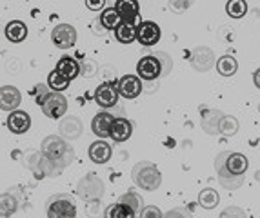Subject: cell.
I'll list each match as a JSON object with an SVG mask.
<instances>
[{
  "mask_svg": "<svg viewBox=\"0 0 260 218\" xmlns=\"http://www.w3.org/2000/svg\"><path fill=\"white\" fill-rule=\"evenodd\" d=\"M40 151H42L44 155H48L51 160H55L62 169L71 166L75 160L73 146H70V142L66 138H62L60 135L46 136V138L42 140V144H40Z\"/></svg>",
  "mask_w": 260,
  "mask_h": 218,
  "instance_id": "obj_1",
  "label": "cell"
},
{
  "mask_svg": "<svg viewBox=\"0 0 260 218\" xmlns=\"http://www.w3.org/2000/svg\"><path fill=\"white\" fill-rule=\"evenodd\" d=\"M131 180L137 188L144 189V191H156L162 184V174L153 162L142 160L135 164L131 169Z\"/></svg>",
  "mask_w": 260,
  "mask_h": 218,
  "instance_id": "obj_2",
  "label": "cell"
},
{
  "mask_svg": "<svg viewBox=\"0 0 260 218\" xmlns=\"http://www.w3.org/2000/svg\"><path fill=\"white\" fill-rule=\"evenodd\" d=\"M24 166L35 174V178H55L62 173V167L56 164L55 160L44 155L42 151H33L29 155H26L24 158Z\"/></svg>",
  "mask_w": 260,
  "mask_h": 218,
  "instance_id": "obj_3",
  "label": "cell"
},
{
  "mask_svg": "<svg viewBox=\"0 0 260 218\" xmlns=\"http://www.w3.org/2000/svg\"><path fill=\"white\" fill-rule=\"evenodd\" d=\"M106 193L104 182L96 173H87L77 184V195L84 202H100Z\"/></svg>",
  "mask_w": 260,
  "mask_h": 218,
  "instance_id": "obj_4",
  "label": "cell"
},
{
  "mask_svg": "<svg viewBox=\"0 0 260 218\" xmlns=\"http://www.w3.org/2000/svg\"><path fill=\"white\" fill-rule=\"evenodd\" d=\"M48 218H77V204L71 195H53L46 205Z\"/></svg>",
  "mask_w": 260,
  "mask_h": 218,
  "instance_id": "obj_5",
  "label": "cell"
},
{
  "mask_svg": "<svg viewBox=\"0 0 260 218\" xmlns=\"http://www.w3.org/2000/svg\"><path fill=\"white\" fill-rule=\"evenodd\" d=\"M189 64L199 73H208L213 65L217 64L215 51L211 48H208V46H197L189 55Z\"/></svg>",
  "mask_w": 260,
  "mask_h": 218,
  "instance_id": "obj_6",
  "label": "cell"
},
{
  "mask_svg": "<svg viewBox=\"0 0 260 218\" xmlns=\"http://www.w3.org/2000/svg\"><path fill=\"white\" fill-rule=\"evenodd\" d=\"M44 111V115L48 118H53V120H58V118H64L66 111H68V100L64 98L62 93H49L46 96L44 104L40 105Z\"/></svg>",
  "mask_w": 260,
  "mask_h": 218,
  "instance_id": "obj_7",
  "label": "cell"
},
{
  "mask_svg": "<svg viewBox=\"0 0 260 218\" xmlns=\"http://www.w3.org/2000/svg\"><path fill=\"white\" fill-rule=\"evenodd\" d=\"M118 89L117 82H102L95 91V102L102 109H111L118 102Z\"/></svg>",
  "mask_w": 260,
  "mask_h": 218,
  "instance_id": "obj_8",
  "label": "cell"
},
{
  "mask_svg": "<svg viewBox=\"0 0 260 218\" xmlns=\"http://www.w3.org/2000/svg\"><path fill=\"white\" fill-rule=\"evenodd\" d=\"M51 40L58 49H70L77 42V29L71 24H58L51 31Z\"/></svg>",
  "mask_w": 260,
  "mask_h": 218,
  "instance_id": "obj_9",
  "label": "cell"
},
{
  "mask_svg": "<svg viewBox=\"0 0 260 218\" xmlns=\"http://www.w3.org/2000/svg\"><path fill=\"white\" fill-rule=\"evenodd\" d=\"M160 37H162V31L158 27V24L155 22H140L139 26H137V40L139 44L142 46H155V44L160 42Z\"/></svg>",
  "mask_w": 260,
  "mask_h": 218,
  "instance_id": "obj_10",
  "label": "cell"
},
{
  "mask_svg": "<svg viewBox=\"0 0 260 218\" xmlns=\"http://www.w3.org/2000/svg\"><path fill=\"white\" fill-rule=\"evenodd\" d=\"M137 73H139V79L142 80H155L158 77H162V67L160 62L155 55H146L139 60L137 64Z\"/></svg>",
  "mask_w": 260,
  "mask_h": 218,
  "instance_id": "obj_11",
  "label": "cell"
},
{
  "mask_svg": "<svg viewBox=\"0 0 260 218\" xmlns=\"http://www.w3.org/2000/svg\"><path fill=\"white\" fill-rule=\"evenodd\" d=\"M117 89H118V95L131 100V98H137L142 93V82H140V79L137 75H124V77L118 79Z\"/></svg>",
  "mask_w": 260,
  "mask_h": 218,
  "instance_id": "obj_12",
  "label": "cell"
},
{
  "mask_svg": "<svg viewBox=\"0 0 260 218\" xmlns=\"http://www.w3.org/2000/svg\"><path fill=\"white\" fill-rule=\"evenodd\" d=\"M84 124L78 117H64L58 122V135L66 140H78L82 136Z\"/></svg>",
  "mask_w": 260,
  "mask_h": 218,
  "instance_id": "obj_13",
  "label": "cell"
},
{
  "mask_svg": "<svg viewBox=\"0 0 260 218\" xmlns=\"http://www.w3.org/2000/svg\"><path fill=\"white\" fill-rule=\"evenodd\" d=\"M22 104V93L15 86H4L0 87V109L2 111H17L18 105Z\"/></svg>",
  "mask_w": 260,
  "mask_h": 218,
  "instance_id": "obj_14",
  "label": "cell"
},
{
  "mask_svg": "<svg viewBox=\"0 0 260 218\" xmlns=\"http://www.w3.org/2000/svg\"><path fill=\"white\" fill-rule=\"evenodd\" d=\"M8 127L13 135H24L31 127V117L26 111H22V109L11 111L8 117Z\"/></svg>",
  "mask_w": 260,
  "mask_h": 218,
  "instance_id": "obj_15",
  "label": "cell"
},
{
  "mask_svg": "<svg viewBox=\"0 0 260 218\" xmlns=\"http://www.w3.org/2000/svg\"><path fill=\"white\" fill-rule=\"evenodd\" d=\"M115 115L108 113V111H100L93 117V122H91V131L99 136L100 140H104L109 136V129H111V124L115 120Z\"/></svg>",
  "mask_w": 260,
  "mask_h": 218,
  "instance_id": "obj_16",
  "label": "cell"
},
{
  "mask_svg": "<svg viewBox=\"0 0 260 218\" xmlns=\"http://www.w3.org/2000/svg\"><path fill=\"white\" fill-rule=\"evenodd\" d=\"M133 135V126L127 118L124 117H117L113 120L111 129H109V136H111L115 142H126L127 138H131Z\"/></svg>",
  "mask_w": 260,
  "mask_h": 218,
  "instance_id": "obj_17",
  "label": "cell"
},
{
  "mask_svg": "<svg viewBox=\"0 0 260 218\" xmlns=\"http://www.w3.org/2000/svg\"><path fill=\"white\" fill-rule=\"evenodd\" d=\"M115 9L120 15L122 22H127V24H135L137 26V22L140 18L139 2H135V0H118L117 4H115Z\"/></svg>",
  "mask_w": 260,
  "mask_h": 218,
  "instance_id": "obj_18",
  "label": "cell"
},
{
  "mask_svg": "<svg viewBox=\"0 0 260 218\" xmlns=\"http://www.w3.org/2000/svg\"><path fill=\"white\" fill-rule=\"evenodd\" d=\"M247 167H249V160H247L246 155L230 151V155L225 158V169H228V173L233 174V176H244Z\"/></svg>",
  "mask_w": 260,
  "mask_h": 218,
  "instance_id": "obj_19",
  "label": "cell"
},
{
  "mask_svg": "<svg viewBox=\"0 0 260 218\" xmlns=\"http://www.w3.org/2000/svg\"><path fill=\"white\" fill-rule=\"evenodd\" d=\"M222 117H224V113L218 111V109H206V111H202V118H200L202 131L208 133V135H218V126H220Z\"/></svg>",
  "mask_w": 260,
  "mask_h": 218,
  "instance_id": "obj_20",
  "label": "cell"
},
{
  "mask_svg": "<svg viewBox=\"0 0 260 218\" xmlns=\"http://www.w3.org/2000/svg\"><path fill=\"white\" fill-rule=\"evenodd\" d=\"M55 71L60 73L64 79H68L71 82V80L77 79L78 75H80V62L73 57H62L60 60L56 62Z\"/></svg>",
  "mask_w": 260,
  "mask_h": 218,
  "instance_id": "obj_21",
  "label": "cell"
},
{
  "mask_svg": "<svg viewBox=\"0 0 260 218\" xmlns=\"http://www.w3.org/2000/svg\"><path fill=\"white\" fill-rule=\"evenodd\" d=\"M87 155H89V158H91L95 164H106V162H109V158H111L113 151H111V146H109L108 142H104V140H96V142H93V144L89 146Z\"/></svg>",
  "mask_w": 260,
  "mask_h": 218,
  "instance_id": "obj_22",
  "label": "cell"
},
{
  "mask_svg": "<svg viewBox=\"0 0 260 218\" xmlns=\"http://www.w3.org/2000/svg\"><path fill=\"white\" fill-rule=\"evenodd\" d=\"M22 202L11 191H6L0 195V218H11L18 209Z\"/></svg>",
  "mask_w": 260,
  "mask_h": 218,
  "instance_id": "obj_23",
  "label": "cell"
},
{
  "mask_svg": "<svg viewBox=\"0 0 260 218\" xmlns=\"http://www.w3.org/2000/svg\"><path fill=\"white\" fill-rule=\"evenodd\" d=\"M4 33H6V39H8L9 42L18 44V42H22V40H26L27 26L20 20H11L8 26H6Z\"/></svg>",
  "mask_w": 260,
  "mask_h": 218,
  "instance_id": "obj_24",
  "label": "cell"
},
{
  "mask_svg": "<svg viewBox=\"0 0 260 218\" xmlns=\"http://www.w3.org/2000/svg\"><path fill=\"white\" fill-rule=\"evenodd\" d=\"M115 39L120 44H133L137 40V26L135 24H127V22H122L120 26L115 29Z\"/></svg>",
  "mask_w": 260,
  "mask_h": 218,
  "instance_id": "obj_25",
  "label": "cell"
},
{
  "mask_svg": "<svg viewBox=\"0 0 260 218\" xmlns=\"http://www.w3.org/2000/svg\"><path fill=\"white\" fill-rule=\"evenodd\" d=\"M99 22H100V26L104 27V29H113V31H115L122 24V18H120V15H118L117 9L108 8V9H104V11H102Z\"/></svg>",
  "mask_w": 260,
  "mask_h": 218,
  "instance_id": "obj_26",
  "label": "cell"
},
{
  "mask_svg": "<svg viewBox=\"0 0 260 218\" xmlns=\"http://www.w3.org/2000/svg\"><path fill=\"white\" fill-rule=\"evenodd\" d=\"M215 65H217L218 75H222V77H233L237 73V69H239V62H237L235 57H231V55L220 57Z\"/></svg>",
  "mask_w": 260,
  "mask_h": 218,
  "instance_id": "obj_27",
  "label": "cell"
},
{
  "mask_svg": "<svg viewBox=\"0 0 260 218\" xmlns=\"http://www.w3.org/2000/svg\"><path fill=\"white\" fill-rule=\"evenodd\" d=\"M104 218H137V213L124 204H111L104 209Z\"/></svg>",
  "mask_w": 260,
  "mask_h": 218,
  "instance_id": "obj_28",
  "label": "cell"
},
{
  "mask_svg": "<svg viewBox=\"0 0 260 218\" xmlns=\"http://www.w3.org/2000/svg\"><path fill=\"white\" fill-rule=\"evenodd\" d=\"M218 202H220V196H218V193L213 188H206L200 191V195H199L200 207H204V209H215L218 205Z\"/></svg>",
  "mask_w": 260,
  "mask_h": 218,
  "instance_id": "obj_29",
  "label": "cell"
},
{
  "mask_svg": "<svg viewBox=\"0 0 260 218\" xmlns=\"http://www.w3.org/2000/svg\"><path fill=\"white\" fill-rule=\"evenodd\" d=\"M118 204L127 205L129 209H133L135 213H137V216H139V213L144 209V200H142V196H140L139 193H133V191H127L126 195H122L120 198H118Z\"/></svg>",
  "mask_w": 260,
  "mask_h": 218,
  "instance_id": "obj_30",
  "label": "cell"
},
{
  "mask_svg": "<svg viewBox=\"0 0 260 218\" xmlns=\"http://www.w3.org/2000/svg\"><path fill=\"white\" fill-rule=\"evenodd\" d=\"M237 131H239V120L231 115H224L220 120V126H218V135L233 136L237 135Z\"/></svg>",
  "mask_w": 260,
  "mask_h": 218,
  "instance_id": "obj_31",
  "label": "cell"
},
{
  "mask_svg": "<svg viewBox=\"0 0 260 218\" xmlns=\"http://www.w3.org/2000/svg\"><path fill=\"white\" fill-rule=\"evenodd\" d=\"M48 87L51 89L53 93H62V91H66V89L70 87V80L64 79L60 73L51 71V73L48 75Z\"/></svg>",
  "mask_w": 260,
  "mask_h": 218,
  "instance_id": "obj_32",
  "label": "cell"
},
{
  "mask_svg": "<svg viewBox=\"0 0 260 218\" xmlns=\"http://www.w3.org/2000/svg\"><path fill=\"white\" fill-rule=\"evenodd\" d=\"M225 11L231 18H242L247 13V4L244 0H231L225 6Z\"/></svg>",
  "mask_w": 260,
  "mask_h": 218,
  "instance_id": "obj_33",
  "label": "cell"
},
{
  "mask_svg": "<svg viewBox=\"0 0 260 218\" xmlns=\"http://www.w3.org/2000/svg\"><path fill=\"white\" fill-rule=\"evenodd\" d=\"M156 58H158V62H160V67H162V77H168L169 73H171V69H173V58L169 57L166 51H156L153 53Z\"/></svg>",
  "mask_w": 260,
  "mask_h": 218,
  "instance_id": "obj_34",
  "label": "cell"
},
{
  "mask_svg": "<svg viewBox=\"0 0 260 218\" xmlns=\"http://www.w3.org/2000/svg\"><path fill=\"white\" fill-rule=\"evenodd\" d=\"M49 93H51V89L48 87V84H46V86H44V84H37L35 89L31 91V95L35 96L37 104L42 105V104H44V100H46V96H48Z\"/></svg>",
  "mask_w": 260,
  "mask_h": 218,
  "instance_id": "obj_35",
  "label": "cell"
},
{
  "mask_svg": "<svg viewBox=\"0 0 260 218\" xmlns=\"http://www.w3.org/2000/svg\"><path fill=\"white\" fill-rule=\"evenodd\" d=\"M218 218H247V214H246V211L237 207V205H230V207H225V209L222 211Z\"/></svg>",
  "mask_w": 260,
  "mask_h": 218,
  "instance_id": "obj_36",
  "label": "cell"
},
{
  "mask_svg": "<svg viewBox=\"0 0 260 218\" xmlns=\"http://www.w3.org/2000/svg\"><path fill=\"white\" fill-rule=\"evenodd\" d=\"M218 184L224 189H228V191H235V189H239L244 184V176H233V178H228V180H218Z\"/></svg>",
  "mask_w": 260,
  "mask_h": 218,
  "instance_id": "obj_37",
  "label": "cell"
},
{
  "mask_svg": "<svg viewBox=\"0 0 260 218\" xmlns=\"http://www.w3.org/2000/svg\"><path fill=\"white\" fill-rule=\"evenodd\" d=\"M96 64L93 60H84V62H80V75H84L86 79H91V77H95V73H96Z\"/></svg>",
  "mask_w": 260,
  "mask_h": 218,
  "instance_id": "obj_38",
  "label": "cell"
},
{
  "mask_svg": "<svg viewBox=\"0 0 260 218\" xmlns=\"http://www.w3.org/2000/svg\"><path fill=\"white\" fill-rule=\"evenodd\" d=\"M137 218H164V214H162V211L156 205H146Z\"/></svg>",
  "mask_w": 260,
  "mask_h": 218,
  "instance_id": "obj_39",
  "label": "cell"
},
{
  "mask_svg": "<svg viewBox=\"0 0 260 218\" xmlns=\"http://www.w3.org/2000/svg\"><path fill=\"white\" fill-rule=\"evenodd\" d=\"M164 218H193V214L187 207H175V209H169Z\"/></svg>",
  "mask_w": 260,
  "mask_h": 218,
  "instance_id": "obj_40",
  "label": "cell"
},
{
  "mask_svg": "<svg viewBox=\"0 0 260 218\" xmlns=\"http://www.w3.org/2000/svg\"><path fill=\"white\" fill-rule=\"evenodd\" d=\"M86 6H87V9H93V11H99V9H102V8H104V6H106V0H96V2H89V0H87Z\"/></svg>",
  "mask_w": 260,
  "mask_h": 218,
  "instance_id": "obj_41",
  "label": "cell"
},
{
  "mask_svg": "<svg viewBox=\"0 0 260 218\" xmlns=\"http://www.w3.org/2000/svg\"><path fill=\"white\" fill-rule=\"evenodd\" d=\"M171 8L173 9H186V8H189L191 6V2H184V4H180V2H171Z\"/></svg>",
  "mask_w": 260,
  "mask_h": 218,
  "instance_id": "obj_42",
  "label": "cell"
},
{
  "mask_svg": "<svg viewBox=\"0 0 260 218\" xmlns=\"http://www.w3.org/2000/svg\"><path fill=\"white\" fill-rule=\"evenodd\" d=\"M253 84H255V86L260 89V67L255 71V73H253Z\"/></svg>",
  "mask_w": 260,
  "mask_h": 218,
  "instance_id": "obj_43",
  "label": "cell"
}]
</instances>
